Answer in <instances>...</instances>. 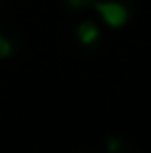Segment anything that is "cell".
Instances as JSON below:
<instances>
[{
    "label": "cell",
    "instance_id": "1",
    "mask_svg": "<svg viewBox=\"0 0 151 153\" xmlns=\"http://www.w3.org/2000/svg\"><path fill=\"white\" fill-rule=\"evenodd\" d=\"M95 8L101 15V19L106 21V25L114 27V29L124 27L128 21V10L120 2H112V0L110 2H95Z\"/></svg>",
    "mask_w": 151,
    "mask_h": 153
},
{
    "label": "cell",
    "instance_id": "2",
    "mask_svg": "<svg viewBox=\"0 0 151 153\" xmlns=\"http://www.w3.org/2000/svg\"><path fill=\"white\" fill-rule=\"evenodd\" d=\"M77 37H79V42H81L83 46H89V44L97 42V37H100V29L93 25L91 21H83L81 25L77 27Z\"/></svg>",
    "mask_w": 151,
    "mask_h": 153
},
{
    "label": "cell",
    "instance_id": "3",
    "mask_svg": "<svg viewBox=\"0 0 151 153\" xmlns=\"http://www.w3.org/2000/svg\"><path fill=\"white\" fill-rule=\"evenodd\" d=\"M10 52H13L10 42H8L4 35H0V58H8V56H10Z\"/></svg>",
    "mask_w": 151,
    "mask_h": 153
},
{
    "label": "cell",
    "instance_id": "4",
    "mask_svg": "<svg viewBox=\"0 0 151 153\" xmlns=\"http://www.w3.org/2000/svg\"><path fill=\"white\" fill-rule=\"evenodd\" d=\"M71 2V6H75V8H79V6H85V4H89V0H68Z\"/></svg>",
    "mask_w": 151,
    "mask_h": 153
},
{
    "label": "cell",
    "instance_id": "5",
    "mask_svg": "<svg viewBox=\"0 0 151 153\" xmlns=\"http://www.w3.org/2000/svg\"><path fill=\"white\" fill-rule=\"evenodd\" d=\"M118 149V141H110V151H116Z\"/></svg>",
    "mask_w": 151,
    "mask_h": 153
}]
</instances>
